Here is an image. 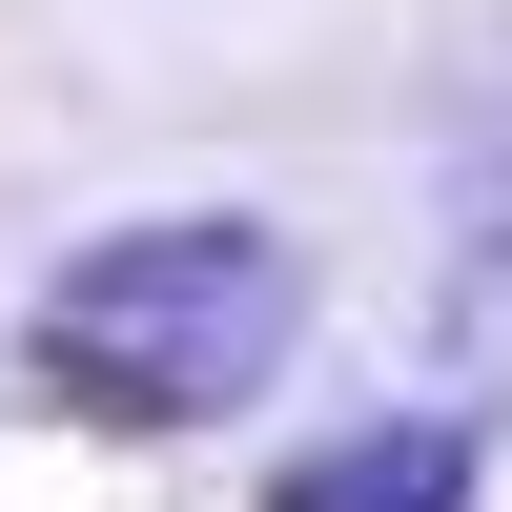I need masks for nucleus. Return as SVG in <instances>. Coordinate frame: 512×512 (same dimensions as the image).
I'll return each mask as SVG.
<instances>
[{
	"label": "nucleus",
	"instance_id": "1",
	"mask_svg": "<svg viewBox=\"0 0 512 512\" xmlns=\"http://www.w3.org/2000/svg\"><path fill=\"white\" fill-rule=\"evenodd\" d=\"M287 328H308V246L246 226V205H144V226H103L82 267H41L21 349L62 410H103V431H205V410H246L287 369Z\"/></svg>",
	"mask_w": 512,
	"mask_h": 512
},
{
	"label": "nucleus",
	"instance_id": "2",
	"mask_svg": "<svg viewBox=\"0 0 512 512\" xmlns=\"http://www.w3.org/2000/svg\"><path fill=\"white\" fill-rule=\"evenodd\" d=\"M267 512H472V431L451 410H369V431H308L267 472Z\"/></svg>",
	"mask_w": 512,
	"mask_h": 512
}]
</instances>
